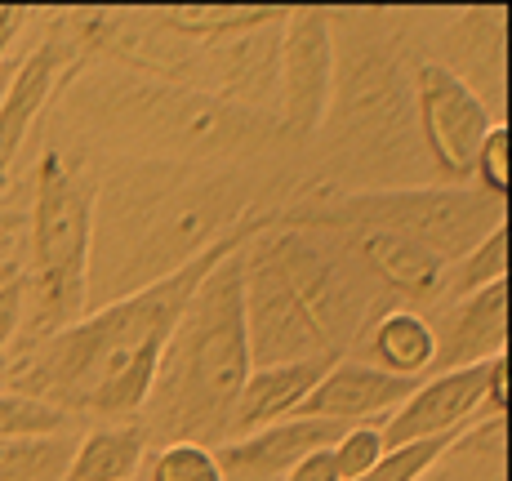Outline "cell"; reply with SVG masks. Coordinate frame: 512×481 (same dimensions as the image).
<instances>
[{"mask_svg": "<svg viewBox=\"0 0 512 481\" xmlns=\"http://www.w3.org/2000/svg\"><path fill=\"white\" fill-rule=\"evenodd\" d=\"M272 219L250 214L236 232L214 241L205 254L183 263L179 272L161 277L156 286L125 294L116 303L85 312L67 330L41 339L14 370V392L32 401H45L58 415L81 410L98 419H130L143 410L161 348L170 339L174 321L183 317L187 299L205 281V272L232 250H241L250 237H259Z\"/></svg>", "mask_w": 512, "mask_h": 481, "instance_id": "6da1fadb", "label": "cell"}, {"mask_svg": "<svg viewBox=\"0 0 512 481\" xmlns=\"http://www.w3.org/2000/svg\"><path fill=\"white\" fill-rule=\"evenodd\" d=\"M245 201L241 183L187 165H130L112 174L94 192L90 312L156 286L236 232L250 219Z\"/></svg>", "mask_w": 512, "mask_h": 481, "instance_id": "7a4b0ae2", "label": "cell"}, {"mask_svg": "<svg viewBox=\"0 0 512 481\" xmlns=\"http://www.w3.org/2000/svg\"><path fill=\"white\" fill-rule=\"evenodd\" d=\"M254 366L339 361L374 321V281L330 232L272 219L241 250Z\"/></svg>", "mask_w": 512, "mask_h": 481, "instance_id": "3957f363", "label": "cell"}, {"mask_svg": "<svg viewBox=\"0 0 512 481\" xmlns=\"http://www.w3.org/2000/svg\"><path fill=\"white\" fill-rule=\"evenodd\" d=\"M241 250H232L205 272L183 317L174 321L156 361L152 392L143 401V433H161L165 441H196L210 450L232 441L236 401L254 370L250 330H245Z\"/></svg>", "mask_w": 512, "mask_h": 481, "instance_id": "277c9868", "label": "cell"}, {"mask_svg": "<svg viewBox=\"0 0 512 481\" xmlns=\"http://www.w3.org/2000/svg\"><path fill=\"white\" fill-rule=\"evenodd\" d=\"M94 192L63 156L49 147L36 161L32 183V241H27V308L32 335H58L90 308V241H94Z\"/></svg>", "mask_w": 512, "mask_h": 481, "instance_id": "5b68a950", "label": "cell"}, {"mask_svg": "<svg viewBox=\"0 0 512 481\" xmlns=\"http://www.w3.org/2000/svg\"><path fill=\"white\" fill-rule=\"evenodd\" d=\"M285 223L299 228H379L397 232V237L423 245L428 254H437L441 263H459L468 250H477L490 232L504 228L508 201L486 196L477 183L464 188H374L357 196H334V201L308 205V210L281 214Z\"/></svg>", "mask_w": 512, "mask_h": 481, "instance_id": "8992f818", "label": "cell"}, {"mask_svg": "<svg viewBox=\"0 0 512 481\" xmlns=\"http://www.w3.org/2000/svg\"><path fill=\"white\" fill-rule=\"evenodd\" d=\"M277 116L290 134L308 139L334 112L339 85V41L326 9H285L277 36Z\"/></svg>", "mask_w": 512, "mask_h": 481, "instance_id": "52a82bcc", "label": "cell"}, {"mask_svg": "<svg viewBox=\"0 0 512 481\" xmlns=\"http://www.w3.org/2000/svg\"><path fill=\"white\" fill-rule=\"evenodd\" d=\"M415 125L437 174L450 188H464L472 183L477 152L499 125V116L441 63H423L415 72Z\"/></svg>", "mask_w": 512, "mask_h": 481, "instance_id": "ba28073f", "label": "cell"}, {"mask_svg": "<svg viewBox=\"0 0 512 481\" xmlns=\"http://www.w3.org/2000/svg\"><path fill=\"white\" fill-rule=\"evenodd\" d=\"M486 375L490 361L464 370H441V375L419 379V388L383 419V446H415V441L432 437H455L468 433L481 419V397H486Z\"/></svg>", "mask_w": 512, "mask_h": 481, "instance_id": "9c48e42d", "label": "cell"}, {"mask_svg": "<svg viewBox=\"0 0 512 481\" xmlns=\"http://www.w3.org/2000/svg\"><path fill=\"white\" fill-rule=\"evenodd\" d=\"M317 232H330L374 286H383V294L406 299L401 308L419 312L423 303H437L446 294V263L437 254H428L423 245L397 237V232H379V228H317Z\"/></svg>", "mask_w": 512, "mask_h": 481, "instance_id": "30bf717a", "label": "cell"}, {"mask_svg": "<svg viewBox=\"0 0 512 481\" xmlns=\"http://www.w3.org/2000/svg\"><path fill=\"white\" fill-rule=\"evenodd\" d=\"M76 41H81V36L49 32L45 41L18 63V72L5 81V90H0V188H5L9 170H14V161H18V147L27 143L36 116L45 112L54 90L63 85V76L72 72Z\"/></svg>", "mask_w": 512, "mask_h": 481, "instance_id": "8fae6325", "label": "cell"}, {"mask_svg": "<svg viewBox=\"0 0 512 481\" xmlns=\"http://www.w3.org/2000/svg\"><path fill=\"white\" fill-rule=\"evenodd\" d=\"M419 384L415 379H397L374 370L370 361L339 357L326 375L317 379V388L299 401L294 419H326V424H374L379 415H392L401 401L410 397Z\"/></svg>", "mask_w": 512, "mask_h": 481, "instance_id": "7c38bea8", "label": "cell"}, {"mask_svg": "<svg viewBox=\"0 0 512 481\" xmlns=\"http://www.w3.org/2000/svg\"><path fill=\"white\" fill-rule=\"evenodd\" d=\"M432 339H437L432 375L508 357V281L450 299L446 317L432 321Z\"/></svg>", "mask_w": 512, "mask_h": 481, "instance_id": "4fadbf2b", "label": "cell"}, {"mask_svg": "<svg viewBox=\"0 0 512 481\" xmlns=\"http://www.w3.org/2000/svg\"><path fill=\"white\" fill-rule=\"evenodd\" d=\"M339 433L343 424H326V419H281L214 446V459L223 481H285L303 455L326 450Z\"/></svg>", "mask_w": 512, "mask_h": 481, "instance_id": "5bb4252c", "label": "cell"}, {"mask_svg": "<svg viewBox=\"0 0 512 481\" xmlns=\"http://www.w3.org/2000/svg\"><path fill=\"white\" fill-rule=\"evenodd\" d=\"M121 116H147L161 134L170 139H183V143H223L241 139V130L250 125V116L236 112L228 103H210L205 94H187V90H170V85H125L121 90Z\"/></svg>", "mask_w": 512, "mask_h": 481, "instance_id": "9a60e30c", "label": "cell"}, {"mask_svg": "<svg viewBox=\"0 0 512 481\" xmlns=\"http://www.w3.org/2000/svg\"><path fill=\"white\" fill-rule=\"evenodd\" d=\"M334 361H285V366H254L250 379L241 388L236 401V419H232V437L254 433V428L281 424L294 419L299 401L317 388V379L326 375Z\"/></svg>", "mask_w": 512, "mask_h": 481, "instance_id": "2e32d148", "label": "cell"}, {"mask_svg": "<svg viewBox=\"0 0 512 481\" xmlns=\"http://www.w3.org/2000/svg\"><path fill=\"white\" fill-rule=\"evenodd\" d=\"M361 343H366V361L383 375L397 379H419L432 370V357H437V339H432V321L415 308H379L374 321L361 330Z\"/></svg>", "mask_w": 512, "mask_h": 481, "instance_id": "e0dca14e", "label": "cell"}, {"mask_svg": "<svg viewBox=\"0 0 512 481\" xmlns=\"http://www.w3.org/2000/svg\"><path fill=\"white\" fill-rule=\"evenodd\" d=\"M147 459V433L134 424H107L72 441L63 481H134Z\"/></svg>", "mask_w": 512, "mask_h": 481, "instance_id": "ac0fdd59", "label": "cell"}, {"mask_svg": "<svg viewBox=\"0 0 512 481\" xmlns=\"http://www.w3.org/2000/svg\"><path fill=\"white\" fill-rule=\"evenodd\" d=\"M285 18V9L268 5H179L165 9L161 27L187 36V41H236L250 32H268Z\"/></svg>", "mask_w": 512, "mask_h": 481, "instance_id": "d6986e66", "label": "cell"}, {"mask_svg": "<svg viewBox=\"0 0 512 481\" xmlns=\"http://www.w3.org/2000/svg\"><path fill=\"white\" fill-rule=\"evenodd\" d=\"M72 459V437H0V481H63Z\"/></svg>", "mask_w": 512, "mask_h": 481, "instance_id": "ffe728a7", "label": "cell"}, {"mask_svg": "<svg viewBox=\"0 0 512 481\" xmlns=\"http://www.w3.org/2000/svg\"><path fill=\"white\" fill-rule=\"evenodd\" d=\"M508 281V223L499 232H490L477 250H468L459 263L446 268V299H464V294Z\"/></svg>", "mask_w": 512, "mask_h": 481, "instance_id": "44dd1931", "label": "cell"}, {"mask_svg": "<svg viewBox=\"0 0 512 481\" xmlns=\"http://www.w3.org/2000/svg\"><path fill=\"white\" fill-rule=\"evenodd\" d=\"M459 437H464V433L415 441V446H397V450H388V455H383L379 464L370 468V473H361L357 481H423L432 468L441 464V459L450 455V446H455Z\"/></svg>", "mask_w": 512, "mask_h": 481, "instance_id": "7402d4cb", "label": "cell"}, {"mask_svg": "<svg viewBox=\"0 0 512 481\" xmlns=\"http://www.w3.org/2000/svg\"><path fill=\"white\" fill-rule=\"evenodd\" d=\"M147 481H223L219 459L196 441H165L147 464Z\"/></svg>", "mask_w": 512, "mask_h": 481, "instance_id": "603a6c76", "label": "cell"}, {"mask_svg": "<svg viewBox=\"0 0 512 481\" xmlns=\"http://www.w3.org/2000/svg\"><path fill=\"white\" fill-rule=\"evenodd\" d=\"M383 455H388V446H383L379 424H348L330 441V459H334V468H339V481H357L361 473H370Z\"/></svg>", "mask_w": 512, "mask_h": 481, "instance_id": "cb8c5ba5", "label": "cell"}, {"mask_svg": "<svg viewBox=\"0 0 512 481\" xmlns=\"http://www.w3.org/2000/svg\"><path fill=\"white\" fill-rule=\"evenodd\" d=\"M67 415H58L45 401H32L23 392H0V437H45L63 433Z\"/></svg>", "mask_w": 512, "mask_h": 481, "instance_id": "d4e9b609", "label": "cell"}, {"mask_svg": "<svg viewBox=\"0 0 512 481\" xmlns=\"http://www.w3.org/2000/svg\"><path fill=\"white\" fill-rule=\"evenodd\" d=\"M472 179H477V188L486 192V196H499V201H508V183H512V139H508V125H504V121H499L495 130L486 134V143H481Z\"/></svg>", "mask_w": 512, "mask_h": 481, "instance_id": "484cf974", "label": "cell"}, {"mask_svg": "<svg viewBox=\"0 0 512 481\" xmlns=\"http://www.w3.org/2000/svg\"><path fill=\"white\" fill-rule=\"evenodd\" d=\"M23 308H27L23 277H0V352L14 343L18 326H23Z\"/></svg>", "mask_w": 512, "mask_h": 481, "instance_id": "4316f807", "label": "cell"}, {"mask_svg": "<svg viewBox=\"0 0 512 481\" xmlns=\"http://www.w3.org/2000/svg\"><path fill=\"white\" fill-rule=\"evenodd\" d=\"M455 446H459V441H455ZM455 446H450V455L441 459V464L432 468V473L423 477V481H504V455L490 459L486 473H481V464H464L468 473H459V455H455Z\"/></svg>", "mask_w": 512, "mask_h": 481, "instance_id": "83f0119b", "label": "cell"}, {"mask_svg": "<svg viewBox=\"0 0 512 481\" xmlns=\"http://www.w3.org/2000/svg\"><path fill=\"white\" fill-rule=\"evenodd\" d=\"M285 481H339V468H334V459H330V446L303 455L299 464L285 473Z\"/></svg>", "mask_w": 512, "mask_h": 481, "instance_id": "f1b7e54d", "label": "cell"}, {"mask_svg": "<svg viewBox=\"0 0 512 481\" xmlns=\"http://www.w3.org/2000/svg\"><path fill=\"white\" fill-rule=\"evenodd\" d=\"M27 27V9L23 5H0V63H5L9 45L18 41V32Z\"/></svg>", "mask_w": 512, "mask_h": 481, "instance_id": "f546056e", "label": "cell"}, {"mask_svg": "<svg viewBox=\"0 0 512 481\" xmlns=\"http://www.w3.org/2000/svg\"><path fill=\"white\" fill-rule=\"evenodd\" d=\"M14 232H18V219L14 214H0V237H14Z\"/></svg>", "mask_w": 512, "mask_h": 481, "instance_id": "4dcf8cb0", "label": "cell"}, {"mask_svg": "<svg viewBox=\"0 0 512 481\" xmlns=\"http://www.w3.org/2000/svg\"><path fill=\"white\" fill-rule=\"evenodd\" d=\"M9 245H14V237H0V272L9 268Z\"/></svg>", "mask_w": 512, "mask_h": 481, "instance_id": "1f68e13d", "label": "cell"}, {"mask_svg": "<svg viewBox=\"0 0 512 481\" xmlns=\"http://www.w3.org/2000/svg\"><path fill=\"white\" fill-rule=\"evenodd\" d=\"M0 90H5V81H0Z\"/></svg>", "mask_w": 512, "mask_h": 481, "instance_id": "d6a6232c", "label": "cell"}]
</instances>
